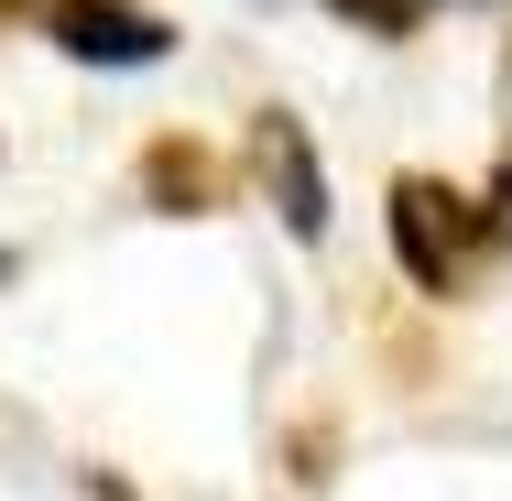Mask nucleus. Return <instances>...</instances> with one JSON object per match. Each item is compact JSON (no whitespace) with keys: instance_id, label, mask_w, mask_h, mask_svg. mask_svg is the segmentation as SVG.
<instances>
[{"instance_id":"20e7f679","label":"nucleus","mask_w":512,"mask_h":501,"mask_svg":"<svg viewBox=\"0 0 512 501\" xmlns=\"http://www.w3.org/2000/svg\"><path fill=\"white\" fill-rule=\"evenodd\" d=\"M131 175H142V207L153 218H218L229 207V153L197 142V131H153L131 153Z\"/></svg>"},{"instance_id":"39448f33","label":"nucleus","mask_w":512,"mask_h":501,"mask_svg":"<svg viewBox=\"0 0 512 501\" xmlns=\"http://www.w3.org/2000/svg\"><path fill=\"white\" fill-rule=\"evenodd\" d=\"M327 11H338V22H360L371 44H404V33H425V11H436V0H327Z\"/></svg>"},{"instance_id":"7ed1b4c3","label":"nucleus","mask_w":512,"mask_h":501,"mask_svg":"<svg viewBox=\"0 0 512 501\" xmlns=\"http://www.w3.org/2000/svg\"><path fill=\"white\" fill-rule=\"evenodd\" d=\"M251 186L273 197V218H284L306 251L327 240V164H316V142H306L295 109H251Z\"/></svg>"},{"instance_id":"0eeeda50","label":"nucleus","mask_w":512,"mask_h":501,"mask_svg":"<svg viewBox=\"0 0 512 501\" xmlns=\"http://www.w3.org/2000/svg\"><path fill=\"white\" fill-rule=\"evenodd\" d=\"M480 218H491V251H512V153H502V175H491V197H480Z\"/></svg>"},{"instance_id":"1a4fd4ad","label":"nucleus","mask_w":512,"mask_h":501,"mask_svg":"<svg viewBox=\"0 0 512 501\" xmlns=\"http://www.w3.org/2000/svg\"><path fill=\"white\" fill-rule=\"evenodd\" d=\"M502 109H512V44H502Z\"/></svg>"},{"instance_id":"6e6552de","label":"nucleus","mask_w":512,"mask_h":501,"mask_svg":"<svg viewBox=\"0 0 512 501\" xmlns=\"http://www.w3.org/2000/svg\"><path fill=\"white\" fill-rule=\"evenodd\" d=\"M44 11H55V0H0V33H11V22H44Z\"/></svg>"},{"instance_id":"423d86ee","label":"nucleus","mask_w":512,"mask_h":501,"mask_svg":"<svg viewBox=\"0 0 512 501\" xmlns=\"http://www.w3.org/2000/svg\"><path fill=\"white\" fill-rule=\"evenodd\" d=\"M327 458H338V425H306V436H295V480H306V491H327Z\"/></svg>"},{"instance_id":"f03ea898","label":"nucleus","mask_w":512,"mask_h":501,"mask_svg":"<svg viewBox=\"0 0 512 501\" xmlns=\"http://www.w3.org/2000/svg\"><path fill=\"white\" fill-rule=\"evenodd\" d=\"M44 44H55V55H77V66L131 77V66H164L186 33H175L164 11H142V0H55V11H44Z\"/></svg>"},{"instance_id":"f257e3e1","label":"nucleus","mask_w":512,"mask_h":501,"mask_svg":"<svg viewBox=\"0 0 512 501\" xmlns=\"http://www.w3.org/2000/svg\"><path fill=\"white\" fill-rule=\"evenodd\" d=\"M382 240H393V273H404L414 295L458 305L480 284L491 218H480V197H458L447 175H393V186H382Z\"/></svg>"}]
</instances>
